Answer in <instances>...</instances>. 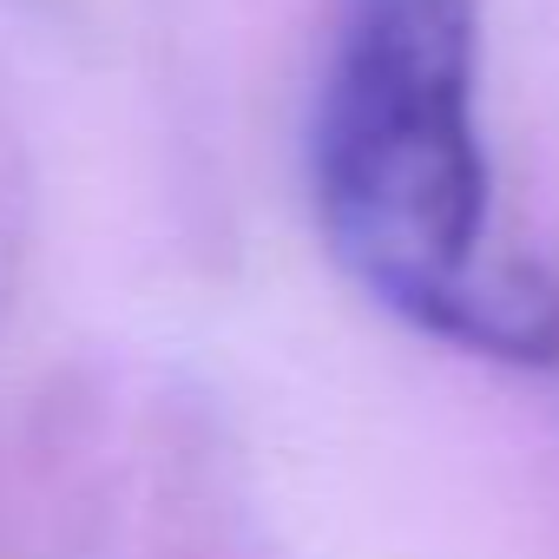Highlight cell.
<instances>
[{"label":"cell","instance_id":"6da1fadb","mask_svg":"<svg viewBox=\"0 0 559 559\" xmlns=\"http://www.w3.org/2000/svg\"><path fill=\"white\" fill-rule=\"evenodd\" d=\"M310 198L330 257L389 317L487 362L559 369V276L493 237L474 0H343Z\"/></svg>","mask_w":559,"mask_h":559}]
</instances>
